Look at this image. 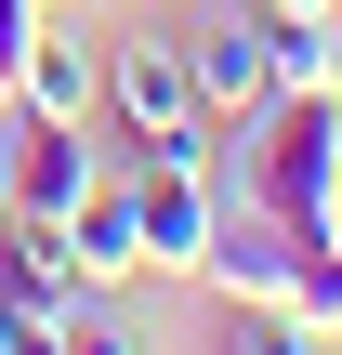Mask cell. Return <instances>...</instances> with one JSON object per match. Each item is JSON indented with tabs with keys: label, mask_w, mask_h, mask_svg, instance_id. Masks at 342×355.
<instances>
[{
	"label": "cell",
	"mask_w": 342,
	"mask_h": 355,
	"mask_svg": "<svg viewBox=\"0 0 342 355\" xmlns=\"http://www.w3.org/2000/svg\"><path fill=\"white\" fill-rule=\"evenodd\" d=\"M224 198L290 211L330 237L342 211V92H264L250 119H224Z\"/></svg>",
	"instance_id": "1"
},
{
	"label": "cell",
	"mask_w": 342,
	"mask_h": 355,
	"mask_svg": "<svg viewBox=\"0 0 342 355\" xmlns=\"http://www.w3.org/2000/svg\"><path fill=\"white\" fill-rule=\"evenodd\" d=\"M105 119H119V158H224V119L198 105V66L185 40H105Z\"/></svg>",
	"instance_id": "2"
},
{
	"label": "cell",
	"mask_w": 342,
	"mask_h": 355,
	"mask_svg": "<svg viewBox=\"0 0 342 355\" xmlns=\"http://www.w3.org/2000/svg\"><path fill=\"white\" fill-rule=\"evenodd\" d=\"M185 66H198L211 119H250L277 92V0H198L185 13Z\"/></svg>",
	"instance_id": "3"
},
{
	"label": "cell",
	"mask_w": 342,
	"mask_h": 355,
	"mask_svg": "<svg viewBox=\"0 0 342 355\" xmlns=\"http://www.w3.org/2000/svg\"><path fill=\"white\" fill-rule=\"evenodd\" d=\"M132 224H145V277H198L224 224V158H132Z\"/></svg>",
	"instance_id": "4"
},
{
	"label": "cell",
	"mask_w": 342,
	"mask_h": 355,
	"mask_svg": "<svg viewBox=\"0 0 342 355\" xmlns=\"http://www.w3.org/2000/svg\"><path fill=\"white\" fill-rule=\"evenodd\" d=\"M92 171H105V158H92V119H26V105L0 92V198H13V211L66 224Z\"/></svg>",
	"instance_id": "5"
},
{
	"label": "cell",
	"mask_w": 342,
	"mask_h": 355,
	"mask_svg": "<svg viewBox=\"0 0 342 355\" xmlns=\"http://www.w3.org/2000/svg\"><path fill=\"white\" fill-rule=\"evenodd\" d=\"M303 250H316V224H290V211H250V198H224V224H211L198 277H211L224 303H290Z\"/></svg>",
	"instance_id": "6"
},
{
	"label": "cell",
	"mask_w": 342,
	"mask_h": 355,
	"mask_svg": "<svg viewBox=\"0 0 342 355\" xmlns=\"http://www.w3.org/2000/svg\"><path fill=\"white\" fill-rule=\"evenodd\" d=\"M66 263H79L92 290L145 277V224H132V158H105V171L79 184V211H66Z\"/></svg>",
	"instance_id": "7"
},
{
	"label": "cell",
	"mask_w": 342,
	"mask_h": 355,
	"mask_svg": "<svg viewBox=\"0 0 342 355\" xmlns=\"http://www.w3.org/2000/svg\"><path fill=\"white\" fill-rule=\"evenodd\" d=\"M13 105H26V119H105V53L66 40V26H40L26 66H13Z\"/></svg>",
	"instance_id": "8"
},
{
	"label": "cell",
	"mask_w": 342,
	"mask_h": 355,
	"mask_svg": "<svg viewBox=\"0 0 342 355\" xmlns=\"http://www.w3.org/2000/svg\"><path fill=\"white\" fill-rule=\"evenodd\" d=\"M79 290V263H66V224H40V211H0V316H53Z\"/></svg>",
	"instance_id": "9"
},
{
	"label": "cell",
	"mask_w": 342,
	"mask_h": 355,
	"mask_svg": "<svg viewBox=\"0 0 342 355\" xmlns=\"http://www.w3.org/2000/svg\"><path fill=\"white\" fill-rule=\"evenodd\" d=\"M277 92H342V13H290L277 0Z\"/></svg>",
	"instance_id": "10"
},
{
	"label": "cell",
	"mask_w": 342,
	"mask_h": 355,
	"mask_svg": "<svg viewBox=\"0 0 342 355\" xmlns=\"http://www.w3.org/2000/svg\"><path fill=\"white\" fill-rule=\"evenodd\" d=\"M53 355H145V329L119 316V290H92V277H79V290L53 303Z\"/></svg>",
	"instance_id": "11"
},
{
	"label": "cell",
	"mask_w": 342,
	"mask_h": 355,
	"mask_svg": "<svg viewBox=\"0 0 342 355\" xmlns=\"http://www.w3.org/2000/svg\"><path fill=\"white\" fill-rule=\"evenodd\" d=\"M224 355H330V329H303L290 303H224Z\"/></svg>",
	"instance_id": "12"
},
{
	"label": "cell",
	"mask_w": 342,
	"mask_h": 355,
	"mask_svg": "<svg viewBox=\"0 0 342 355\" xmlns=\"http://www.w3.org/2000/svg\"><path fill=\"white\" fill-rule=\"evenodd\" d=\"M40 26H53L40 0H0V92H13V66H26V40H40Z\"/></svg>",
	"instance_id": "13"
},
{
	"label": "cell",
	"mask_w": 342,
	"mask_h": 355,
	"mask_svg": "<svg viewBox=\"0 0 342 355\" xmlns=\"http://www.w3.org/2000/svg\"><path fill=\"white\" fill-rule=\"evenodd\" d=\"M290 13H342V0H290Z\"/></svg>",
	"instance_id": "14"
},
{
	"label": "cell",
	"mask_w": 342,
	"mask_h": 355,
	"mask_svg": "<svg viewBox=\"0 0 342 355\" xmlns=\"http://www.w3.org/2000/svg\"><path fill=\"white\" fill-rule=\"evenodd\" d=\"M330 355H342V343H330Z\"/></svg>",
	"instance_id": "15"
}]
</instances>
